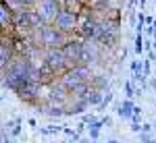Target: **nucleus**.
<instances>
[{
  "label": "nucleus",
  "mask_w": 156,
  "mask_h": 143,
  "mask_svg": "<svg viewBox=\"0 0 156 143\" xmlns=\"http://www.w3.org/2000/svg\"><path fill=\"white\" fill-rule=\"evenodd\" d=\"M54 25L58 27L62 33H67V36H73V33H75V29H77V15L60 6L58 15H56V19H54Z\"/></svg>",
  "instance_id": "nucleus-5"
},
{
  "label": "nucleus",
  "mask_w": 156,
  "mask_h": 143,
  "mask_svg": "<svg viewBox=\"0 0 156 143\" xmlns=\"http://www.w3.org/2000/svg\"><path fill=\"white\" fill-rule=\"evenodd\" d=\"M0 29L4 36H15V27H12V9L9 4H4L0 0Z\"/></svg>",
  "instance_id": "nucleus-7"
},
{
  "label": "nucleus",
  "mask_w": 156,
  "mask_h": 143,
  "mask_svg": "<svg viewBox=\"0 0 156 143\" xmlns=\"http://www.w3.org/2000/svg\"><path fill=\"white\" fill-rule=\"evenodd\" d=\"M102 127H104L102 120H94V122H90L87 131H90V139H92V141H96L98 137H100V129H102Z\"/></svg>",
  "instance_id": "nucleus-13"
},
{
  "label": "nucleus",
  "mask_w": 156,
  "mask_h": 143,
  "mask_svg": "<svg viewBox=\"0 0 156 143\" xmlns=\"http://www.w3.org/2000/svg\"><path fill=\"white\" fill-rule=\"evenodd\" d=\"M152 129H154L152 124H142V131L144 133H152Z\"/></svg>",
  "instance_id": "nucleus-21"
},
{
  "label": "nucleus",
  "mask_w": 156,
  "mask_h": 143,
  "mask_svg": "<svg viewBox=\"0 0 156 143\" xmlns=\"http://www.w3.org/2000/svg\"><path fill=\"white\" fill-rule=\"evenodd\" d=\"M34 9L37 11L44 25H50V23H54V19H56V15L60 11V0H37V4Z\"/></svg>",
  "instance_id": "nucleus-4"
},
{
  "label": "nucleus",
  "mask_w": 156,
  "mask_h": 143,
  "mask_svg": "<svg viewBox=\"0 0 156 143\" xmlns=\"http://www.w3.org/2000/svg\"><path fill=\"white\" fill-rule=\"evenodd\" d=\"M131 69H133V79L135 81H144V62L142 60H133L131 62Z\"/></svg>",
  "instance_id": "nucleus-12"
},
{
  "label": "nucleus",
  "mask_w": 156,
  "mask_h": 143,
  "mask_svg": "<svg viewBox=\"0 0 156 143\" xmlns=\"http://www.w3.org/2000/svg\"><path fill=\"white\" fill-rule=\"evenodd\" d=\"M140 141L142 143H156V139L150 135V133H144V131H140Z\"/></svg>",
  "instance_id": "nucleus-16"
},
{
  "label": "nucleus",
  "mask_w": 156,
  "mask_h": 143,
  "mask_svg": "<svg viewBox=\"0 0 156 143\" xmlns=\"http://www.w3.org/2000/svg\"><path fill=\"white\" fill-rule=\"evenodd\" d=\"M135 2H137V0H129V9H133V6H135Z\"/></svg>",
  "instance_id": "nucleus-24"
},
{
  "label": "nucleus",
  "mask_w": 156,
  "mask_h": 143,
  "mask_svg": "<svg viewBox=\"0 0 156 143\" xmlns=\"http://www.w3.org/2000/svg\"><path fill=\"white\" fill-rule=\"evenodd\" d=\"M152 127H154V131H156V120H154V122H152Z\"/></svg>",
  "instance_id": "nucleus-28"
},
{
  "label": "nucleus",
  "mask_w": 156,
  "mask_h": 143,
  "mask_svg": "<svg viewBox=\"0 0 156 143\" xmlns=\"http://www.w3.org/2000/svg\"><path fill=\"white\" fill-rule=\"evenodd\" d=\"M90 85H94V87H98V89H106L108 77H106V75H94V77H92V83H90Z\"/></svg>",
  "instance_id": "nucleus-14"
},
{
  "label": "nucleus",
  "mask_w": 156,
  "mask_h": 143,
  "mask_svg": "<svg viewBox=\"0 0 156 143\" xmlns=\"http://www.w3.org/2000/svg\"><path fill=\"white\" fill-rule=\"evenodd\" d=\"M29 66H31V62H29L27 56L15 54L12 60L6 64V69L0 73V75H4V77H27L29 75Z\"/></svg>",
  "instance_id": "nucleus-3"
},
{
  "label": "nucleus",
  "mask_w": 156,
  "mask_h": 143,
  "mask_svg": "<svg viewBox=\"0 0 156 143\" xmlns=\"http://www.w3.org/2000/svg\"><path fill=\"white\" fill-rule=\"evenodd\" d=\"M44 60H46L50 66L56 71V75H58V77L65 71L73 69V64L67 60V56L62 54V50H60V48H50V50H44Z\"/></svg>",
  "instance_id": "nucleus-2"
},
{
  "label": "nucleus",
  "mask_w": 156,
  "mask_h": 143,
  "mask_svg": "<svg viewBox=\"0 0 156 143\" xmlns=\"http://www.w3.org/2000/svg\"><path fill=\"white\" fill-rule=\"evenodd\" d=\"M125 95H127V97H129V100H131L133 95H137V94H135V91H133V85L129 83V81H127V83H125Z\"/></svg>",
  "instance_id": "nucleus-18"
},
{
  "label": "nucleus",
  "mask_w": 156,
  "mask_h": 143,
  "mask_svg": "<svg viewBox=\"0 0 156 143\" xmlns=\"http://www.w3.org/2000/svg\"><path fill=\"white\" fill-rule=\"evenodd\" d=\"M135 46H133V50H135V54H142L144 52V37H142V31H137V36H135V42H133Z\"/></svg>",
  "instance_id": "nucleus-15"
},
{
  "label": "nucleus",
  "mask_w": 156,
  "mask_h": 143,
  "mask_svg": "<svg viewBox=\"0 0 156 143\" xmlns=\"http://www.w3.org/2000/svg\"><path fill=\"white\" fill-rule=\"evenodd\" d=\"M4 133H9V135H12V137H17V135L21 133V118L9 120V122L4 124Z\"/></svg>",
  "instance_id": "nucleus-11"
},
{
  "label": "nucleus",
  "mask_w": 156,
  "mask_h": 143,
  "mask_svg": "<svg viewBox=\"0 0 156 143\" xmlns=\"http://www.w3.org/2000/svg\"><path fill=\"white\" fill-rule=\"evenodd\" d=\"M150 85H152V89L156 91V79H152V81H150Z\"/></svg>",
  "instance_id": "nucleus-23"
},
{
  "label": "nucleus",
  "mask_w": 156,
  "mask_h": 143,
  "mask_svg": "<svg viewBox=\"0 0 156 143\" xmlns=\"http://www.w3.org/2000/svg\"><path fill=\"white\" fill-rule=\"evenodd\" d=\"M117 114H119L121 118H127L131 120L133 118V102L127 97V100H123L119 106H117Z\"/></svg>",
  "instance_id": "nucleus-9"
},
{
  "label": "nucleus",
  "mask_w": 156,
  "mask_h": 143,
  "mask_svg": "<svg viewBox=\"0 0 156 143\" xmlns=\"http://www.w3.org/2000/svg\"><path fill=\"white\" fill-rule=\"evenodd\" d=\"M19 4L25 6V9H34V6L37 4V0H19Z\"/></svg>",
  "instance_id": "nucleus-19"
},
{
  "label": "nucleus",
  "mask_w": 156,
  "mask_h": 143,
  "mask_svg": "<svg viewBox=\"0 0 156 143\" xmlns=\"http://www.w3.org/2000/svg\"><path fill=\"white\" fill-rule=\"evenodd\" d=\"M102 100H104V89H98L94 85H90V89H87V94H85V102H87L90 106H100Z\"/></svg>",
  "instance_id": "nucleus-8"
},
{
  "label": "nucleus",
  "mask_w": 156,
  "mask_h": 143,
  "mask_svg": "<svg viewBox=\"0 0 156 143\" xmlns=\"http://www.w3.org/2000/svg\"><path fill=\"white\" fill-rule=\"evenodd\" d=\"M92 141V139H81V143H90Z\"/></svg>",
  "instance_id": "nucleus-25"
},
{
  "label": "nucleus",
  "mask_w": 156,
  "mask_h": 143,
  "mask_svg": "<svg viewBox=\"0 0 156 143\" xmlns=\"http://www.w3.org/2000/svg\"><path fill=\"white\" fill-rule=\"evenodd\" d=\"M67 143H77V139H71V141H67Z\"/></svg>",
  "instance_id": "nucleus-27"
},
{
  "label": "nucleus",
  "mask_w": 156,
  "mask_h": 143,
  "mask_svg": "<svg viewBox=\"0 0 156 143\" xmlns=\"http://www.w3.org/2000/svg\"><path fill=\"white\" fill-rule=\"evenodd\" d=\"M15 56V48H12V36H2L0 37V73L6 69V64Z\"/></svg>",
  "instance_id": "nucleus-6"
},
{
  "label": "nucleus",
  "mask_w": 156,
  "mask_h": 143,
  "mask_svg": "<svg viewBox=\"0 0 156 143\" xmlns=\"http://www.w3.org/2000/svg\"><path fill=\"white\" fill-rule=\"evenodd\" d=\"M69 39L67 33H62L58 27L54 23L50 25H44L40 29V46L44 50H50V48H62V44Z\"/></svg>",
  "instance_id": "nucleus-1"
},
{
  "label": "nucleus",
  "mask_w": 156,
  "mask_h": 143,
  "mask_svg": "<svg viewBox=\"0 0 156 143\" xmlns=\"http://www.w3.org/2000/svg\"><path fill=\"white\" fill-rule=\"evenodd\" d=\"M112 97H115V95L110 94V91H106V94H104V100H102V104H100V106H98V108H106L108 104L112 102Z\"/></svg>",
  "instance_id": "nucleus-17"
},
{
  "label": "nucleus",
  "mask_w": 156,
  "mask_h": 143,
  "mask_svg": "<svg viewBox=\"0 0 156 143\" xmlns=\"http://www.w3.org/2000/svg\"><path fill=\"white\" fill-rule=\"evenodd\" d=\"M85 4L87 2H83V0H60V6L67 9V11H71V12H75V15H79Z\"/></svg>",
  "instance_id": "nucleus-10"
},
{
  "label": "nucleus",
  "mask_w": 156,
  "mask_h": 143,
  "mask_svg": "<svg viewBox=\"0 0 156 143\" xmlns=\"http://www.w3.org/2000/svg\"><path fill=\"white\" fill-rule=\"evenodd\" d=\"M144 75H150V60H144Z\"/></svg>",
  "instance_id": "nucleus-20"
},
{
  "label": "nucleus",
  "mask_w": 156,
  "mask_h": 143,
  "mask_svg": "<svg viewBox=\"0 0 156 143\" xmlns=\"http://www.w3.org/2000/svg\"><path fill=\"white\" fill-rule=\"evenodd\" d=\"M108 143H119V141H117V139H110V141H108Z\"/></svg>",
  "instance_id": "nucleus-26"
},
{
  "label": "nucleus",
  "mask_w": 156,
  "mask_h": 143,
  "mask_svg": "<svg viewBox=\"0 0 156 143\" xmlns=\"http://www.w3.org/2000/svg\"><path fill=\"white\" fill-rule=\"evenodd\" d=\"M102 120V124H104V127H110V124H112V120L108 118V116H104V118H100Z\"/></svg>",
  "instance_id": "nucleus-22"
}]
</instances>
